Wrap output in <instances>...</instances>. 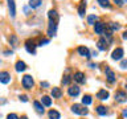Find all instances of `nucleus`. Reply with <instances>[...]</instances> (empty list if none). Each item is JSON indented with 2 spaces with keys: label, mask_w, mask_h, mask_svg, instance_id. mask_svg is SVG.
<instances>
[{
  "label": "nucleus",
  "mask_w": 127,
  "mask_h": 119,
  "mask_svg": "<svg viewBox=\"0 0 127 119\" xmlns=\"http://www.w3.org/2000/svg\"><path fill=\"white\" fill-rule=\"evenodd\" d=\"M71 111L77 115H86L87 114V109L83 107L82 105H73L71 106Z\"/></svg>",
  "instance_id": "1"
},
{
  "label": "nucleus",
  "mask_w": 127,
  "mask_h": 119,
  "mask_svg": "<svg viewBox=\"0 0 127 119\" xmlns=\"http://www.w3.org/2000/svg\"><path fill=\"white\" fill-rule=\"evenodd\" d=\"M33 85H34V81L32 78V75H24L23 77V86L25 89H32Z\"/></svg>",
  "instance_id": "2"
},
{
  "label": "nucleus",
  "mask_w": 127,
  "mask_h": 119,
  "mask_svg": "<svg viewBox=\"0 0 127 119\" xmlns=\"http://www.w3.org/2000/svg\"><path fill=\"white\" fill-rule=\"evenodd\" d=\"M115 101L119 102V103L126 102L127 101V93L126 91H122V90L117 91V93H115Z\"/></svg>",
  "instance_id": "3"
},
{
  "label": "nucleus",
  "mask_w": 127,
  "mask_h": 119,
  "mask_svg": "<svg viewBox=\"0 0 127 119\" xmlns=\"http://www.w3.org/2000/svg\"><path fill=\"white\" fill-rule=\"evenodd\" d=\"M56 30H57V21H52L49 20V27H48V34L50 37L56 36Z\"/></svg>",
  "instance_id": "4"
},
{
  "label": "nucleus",
  "mask_w": 127,
  "mask_h": 119,
  "mask_svg": "<svg viewBox=\"0 0 127 119\" xmlns=\"http://www.w3.org/2000/svg\"><path fill=\"white\" fill-rule=\"evenodd\" d=\"M105 74H106V79H107L109 83H114L115 82V74H114V71L111 70L110 67H106L105 69Z\"/></svg>",
  "instance_id": "5"
},
{
  "label": "nucleus",
  "mask_w": 127,
  "mask_h": 119,
  "mask_svg": "<svg viewBox=\"0 0 127 119\" xmlns=\"http://www.w3.org/2000/svg\"><path fill=\"white\" fill-rule=\"evenodd\" d=\"M25 48H27V50L29 52V53H32V54L36 53V44H34L33 40H27Z\"/></svg>",
  "instance_id": "6"
},
{
  "label": "nucleus",
  "mask_w": 127,
  "mask_h": 119,
  "mask_svg": "<svg viewBox=\"0 0 127 119\" xmlns=\"http://www.w3.org/2000/svg\"><path fill=\"white\" fill-rule=\"evenodd\" d=\"M123 53H125V52H123L122 48H117V49L113 52V54H111V58L115 60V61H118V60H121L123 57Z\"/></svg>",
  "instance_id": "7"
},
{
  "label": "nucleus",
  "mask_w": 127,
  "mask_h": 119,
  "mask_svg": "<svg viewBox=\"0 0 127 119\" xmlns=\"http://www.w3.org/2000/svg\"><path fill=\"white\" fill-rule=\"evenodd\" d=\"M109 95H110V94H109V91H107V90L101 89V90H99L98 93H97V98L101 99V101H106V99L109 98Z\"/></svg>",
  "instance_id": "8"
},
{
  "label": "nucleus",
  "mask_w": 127,
  "mask_h": 119,
  "mask_svg": "<svg viewBox=\"0 0 127 119\" xmlns=\"http://www.w3.org/2000/svg\"><path fill=\"white\" fill-rule=\"evenodd\" d=\"M78 53H79V56L86 57V58H90V57H91V56H90V50L87 49L86 46H79V48H78Z\"/></svg>",
  "instance_id": "9"
},
{
  "label": "nucleus",
  "mask_w": 127,
  "mask_h": 119,
  "mask_svg": "<svg viewBox=\"0 0 127 119\" xmlns=\"http://www.w3.org/2000/svg\"><path fill=\"white\" fill-rule=\"evenodd\" d=\"M105 24L103 23H95L94 24V30H95V33H98V34H102L103 32H105Z\"/></svg>",
  "instance_id": "10"
},
{
  "label": "nucleus",
  "mask_w": 127,
  "mask_h": 119,
  "mask_svg": "<svg viewBox=\"0 0 127 119\" xmlns=\"http://www.w3.org/2000/svg\"><path fill=\"white\" fill-rule=\"evenodd\" d=\"M67 93H69L70 97H77V95L79 94V87L77 85H74V86H70L69 89H67Z\"/></svg>",
  "instance_id": "11"
},
{
  "label": "nucleus",
  "mask_w": 127,
  "mask_h": 119,
  "mask_svg": "<svg viewBox=\"0 0 127 119\" xmlns=\"http://www.w3.org/2000/svg\"><path fill=\"white\" fill-rule=\"evenodd\" d=\"M8 1V8H9V15L12 17L16 16V7H15V0H7Z\"/></svg>",
  "instance_id": "12"
},
{
  "label": "nucleus",
  "mask_w": 127,
  "mask_h": 119,
  "mask_svg": "<svg viewBox=\"0 0 127 119\" xmlns=\"http://www.w3.org/2000/svg\"><path fill=\"white\" fill-rule=\"evenodd\" d=\"M107 44H109V42H107L105 38H101V40H98L97 46H98L99 50H103V52H105V50H107Z\"/></svg>",
  "instance_id": "13"
},
{
  "label": "nucleus",
  "mask_w": 127,
  "mask_h": 119,
  "mask_svg": "<svg viewBox=\"0 0 127 119\" xmlns=\"http://www.w3.org/2000/svg\"><path fill=\"white\" fill-rule=\"evenodd\" d=\"M0 81H1V83H8L11 81V75L9 73H7V71H1L0 73Z\"/></svg>",
  "instance_id": "14"
},
{
  "label": "nucleus",
  "mask_w": 127,
  "mask_h": 119,
  "mask_svg": "<svg viewBox=\"0 0 127 119\" xmlns=\"http://www.w3.org/2000/svg\"><path fill=\"white\" fill-rule=\"evenodd\" d=\"M74 81H77L78 83H85V74L81 71H77L74 74Z\"/></svg>",
  "instance_id": "15"
},
{
  "label": "nucleus",
  "mask_w": 127,
  "mask_h": 119,
  "mask_svg": "<svg viewBox=\"0 0 127 119\" xmlns=\"http://www.w3.org/2000/svg\"><path fill=\"white\" fill-rule=\"evenodd\" d=\"M33 106H34V109H36V111H37L38 114H42L44 110H45V109H44V105H42L41 102H38V101H34L33 102Z\"/></svg>",
  "instance_id": "16"
},
{
  "label": "nucleus",
  "mask_w": 127,
  "mask_h": 119,
  "mask_svg": "<svg viewBox=\"0 0 127 119\" xmlns=\"http://www.w3.org/2000/svg\"><path fill=\"white\" fill-rule=\"evenodd\" d=\"M15 69H16V71H24L27 69V65H25V62H23V61H17L16 62V66H15Z\"/></svg>",
  "instance_id": "17"
},
{
  "label": "nucleus",
  "mask_w": 127,
  "mask_h": 119,
  "mask_svg": "<svg viewBox=\"0 0 127 119\" xmlns=\"http://www.w3.org/2000/svg\"><path fill=\"white\" fill-rule=\"evenodd\" d=\"M62 95V91L60 87H53V90H52V97L53 98H61Z\"/></svg>",
  "instance_id": "18"
},
{
  "label": "nucleus",
  "mask_w": 127,
  "mask_h": 119,
  "mask_svg": "<svg viewBox=\"0 0 127 119\" xmlns=\"http://www.w3.org/2000/svg\"><path fill=\"white\" fill-rule=\"evenodd\" d=\"M48 115H49V119H60V117H61L57 110H50Z\"/></svg>",
  "instance_id": "19"
},
{
  "label": "nucleus",
  "mask_w": 127,
  "mask_h": 119,
  "mask_svg": "<svg viewBox=\"0 0 127 119\" xmlns=\"http://www.w3.org/2000/svg\"><path fill=\"white\" fill-rule=\"evenodd\" d=\"M48 16H49V20H52V21H57V20H58V13H57V12H56L54 9L49 11Z\"/></svg>",
  "instance_id": "20"
},
{
  "label": "nucleus",
  "mask_w": 127,
  "mask_h": 119,
  "mask_svg": "<svg viewBox=\"0 0 127 119\" xmlns=\"http://www.w3.org/2000/svg\"><path fill=\"white\" fill-rule=\"evenodd\" d=\"M41 103L44 106H46V107H49L50 105H52V99L48 97V95H44V97L41 98Z\"/></svg>",
  "instance_id": "21"
},
{
  "label": "nucleus",
  "mask_w": 127,
  "mask_h": 119,
  "mask_svg": "<svg viewBox=\"0 0 127 119\" xmlns=\"http://www.w3.org/2000/svg\"><path fill=\"white\" fill-rule=\"evenodd\" d=\"M85 11H86V3H85V0H83V1L79 4V8H78V13H79L81 17L85 15Z\"/></svg>",
  "instance_id": "22"
},
{
  "label": "nucleus",
  "mask_w": 127,
  "mask_h": 119,
  "mask_svg": "<svg viewBox=\"0 0 127 119\" xmlns=\"http://www.w3.org/2000/svg\"><path fill=\"white\" fill-rule=\"evenodd\" d=\"M41 0H29V7L31 8H37L41 5Z\"/></svg>",
  "instance_id": "23"
},
{
  "label": "nucleus",
  "mask_w": 127,
  "mask_h": 119,
  "mask_svg": "<svg viewBox=\"0 0 127 119\" xmlns=\"http://www.w3.org/2000/svg\"><path fill=\"white\" fill-rule=\"evenodd\" d=\"M97 113L99 115H106L107 114V109H106L105 106H98L97 107Z\"/></svg>",
  "instance_id": "24"
},
{
  "label": "nucleus",
  "mask_w": 127,
  "mask_h": 119,
  "mask_svg": "<svg viewBox=\"0 0 127 119\" xmlns=\"http://www.w3.org/2000/svg\"><path fill=\"white\" fill-rule=\"evenodd\" d=\"M91 102H93V99H91L90 95H83V98H82V103H83V105H90Z\"/></svg>",
  "instance_id": "25"
},
{
  "label": "nucleus",
  "mask_w": 127,
  "mask_h": 119,
  "mask_svg": "<svg viewBox=\"0 0 127 119\" xmlns=\"http://www.w3.org/2000/svg\"><path fill=\"white\" fill-rule=\"evenodd\" d=\"M98 1V4L101 7H103V8H109L110 7V3H109V0H97Z\"/></svg>",
  "instance_id": "26"
},
{
  "label": "nucleus",
  "mask_w": 127,
  "mask_h": 119,
  "mask_svg": "<svg viewBox=\"0 0 127 119\" xmlns=\"http://www.w3.org/2000/svg\"><path fill=\"white\" fill-rule=\"evenodd\" d=\"M109 28H110L111 30H119L121 25H119V24H115V23H110L109 24Z\"/></svg>",
  "instance_id": "27"
},
{
  "label": "nucleus",
  "mask_w": 127,
  "mask_h": 119,
  "mask_svg": "<svg viewBox=\"0 0 127 119\" xmlns=\"http://www.w3.org/2000/svg\"><path fill=\"white\" fill-rule=\"evenodd\" d=\"M95 21H97V16L95 15H90L89 17H87V23L89 24H95Z\"/></svg>",
  "instance_id": "28"
},
{
  "label": "nucleus",
  "mask_w": 127,
  "mask_h": 119,
  "mask_svg": "<svg viewBox=\"0 0 127 119\" xmlns=\"http://www.w3.org/2000/svg\"><path fill=\"white\" fill-rule=\"evenodd\" d=\"M114 3L117 4V5L122 7V5H125V4L127 3V0H114Z\"/></svg>",
  "instance_id": "29"
},
{
  "label": "nucleus",
  "mask_w": 127,
  "mask_h": 119,
  "mask_svg": "<svg viewBox=\"0 0 127 119\" xmlns=\"http://www.w3.org/2000/svg\"><path fill=\"white\" fill-rule=\"evenodd\" d=\"M9 42L12 44V46H16V42H17V38H16V36H12L9 38Z\"/></svg>",
  "instance_id": "30"
},
{
  "label": "nucleus",
  "mask_w": 127,
  "mask_h": 119,
  "mask_svg": "<svg viewBox=\"0 0 127 119\" xmlns=\"http://www.w3.org/2000/svg\"><path fill=\"white\" fill-rule=\"evenodd\" d=\"M69 82H70V77L69 75H65V78L62 79V83L64 85H69Z\"/></svg>",
  "instance_id": "31"
},
{
  "label": "nucleus",
  "mask_w": 127,
  "mask_h": 119,
  "mask_svg": "<svg viewBox=\"0 0 127 119\" xmlns=\"http://www.w3.org/2000/svg\"><path fill=\"white\" fill-rule=\"evenodd\" d=\"M7 119H19V117H17L16 114H8Z\"/></svg>",
  "instance_id": "32"
},
{
  "label": "nucleus",
  "mask_w": 127,
  "mask_h": 119,
  "mask_svg": "<svg viewBox=\"0 0 127 119\" xmlns=\"http://www.w3.org/2000/svg\"><path fill=\"white\" fill-rule=\"evenodd\" d=\"M121 67H122V69H127V60H125V61H122V63H121Z\"/></svg>",
  "instance_id": "33"
},
{
  "label": "nucleus",
  "mask_w": 127,
  "mask_h": 119,
  "mask_svg": "<svg viewBox=\"0 0 127 119\" xmlns=\"http://www.w3.org/2000/svg\"><path fill=\"white\" fill-rule=\"evenodd\" d=\"M20 101L27 102V101H28V97H27V95H20Z\"/></svg>",
  "instance_id": "34"
},
{
  "label": "nucleus",
  "mask_w": 127,
  "mask_h": 119,
  "mask_svg": "<svg viewBox=\"0 0 127 119\" xmlns=\"http://www.w3.org/2000/svg\"><path fill=\"white\" fill-rule=\"evenodd\" d=\"M48 42H49V40H41V41H40V46L45 45V44H48Z\"/></svg>",
  "instance_id": "35"
},
{
  "label": "nucleus",
  "mask_w": 127,
  "mask_h": 119,
  "mask_svg": "<svg viewBox=\"0 0 127 119\" xmlns=\"http://www.w3.org/2000/svg\"><path fill=\"white\" fill-rule=\"evenodd\" d=\"M41 87L46 89V87H49V83H48V82H41Z\"/></svg>",
  "instance_id": "36"
},
{
  "label": "nucleus",
  "mask_w": 127,
  "mask_h": 119,
  "mask_svg": "<svg viewBox=\"0 0 127 119\" xmlns=\"http://www.w3.org/2000/svg\"><path fill=\"white\" fill-rule=\"evenodd\" d=\"M89 66H90V67H97V63H91V62H90Z\"/></svg>",
  "instance_id": "37"
},
{
  "label": "nucleus",
  "mask_w": 127,
  "mask_h": 119,
  "mask_svg": "<svg viewBox=\"0 0 127 119\" xmlns=\"http://www.w3.org/2000/svg\"><path fill=\"white\" fill-rule=\"evenodd\" d=\"M123 38H125V40H127V30L125 32V33H123Z\"/></svg>",
  "instance_id": "38"
},
{
  "label": "nucleus",
  "mask_w": 127,
  "mask_h": 119,
  "mask_svg": "<svg viewBox=\"0 0 127 119\" xmlns=\"http://www.w3.org/2000/svg\"><path fill=\"white\" fill-rule=\"evenodd\" d=\"M123 117H125V118H127V110H125V111H123Z\"/></svg>",
  "instance_id": "39"
},
{
  "label": "nucleus",
  "mask_w": 127,
  "mask_h": 119,
  "mask_svg": "<svg viewBox=\"0 0 127 119\" xmlns=\"http://www.w3.org/2000/svg\"><path fill=\"white\" fill-rule=\"evenodd\" d=\"M21 119H28V118H27V117H23V118H21Z\"/></svg>",
  "instance_id": "40"
}]
</instances>
